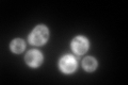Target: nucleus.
<instances>
[{"mask_svg": "<svg viewBox=\"0 0 128 85\" xmlns=\"http://www.w3.org/2000/svg\"><path fill=\"white\" fill-rule=\"evenodd\" d=\"M48 39V29L45 26H38L32 32L30 36V42L33 45H43Z\"/></svg>", "mask_w": 128, "mask_h": 85, "instance_id": "obj_1", "label": "nucleus"}, {"mask_svg": "<svg viewBox=\"0 0 128 85\" xmlns=\"http://www.w3.org/2000/svg\"><path fill=\"white\" fill-rule=\"evenodd\" d=\"M43 61V55L40 51L38 50H31L30 52H28L26 55V62L28 65H30L32 67H38L41 65Z\"/></svg>", "mask_w": 128, "mask_h": 85, "instance_id": "obj_4", "label": "nucleus"}, {"mask_svg": "<svg viewBox=\"0 0 128 85\" xmlns=\"http://www.w3.org/2000/svg\"><path fill=\"white\" fill-rule=\"evenodd\" d=\"M11 49L13 52H15V53H20V52L24 51V49H25V43H24L22 39H15L12 42L11 44Z\"/></svg>", "mask_w": 128, "mask_h": 85, "instance_id": "obj_6", "label": "nucleus"}, {"mask_svg": "<svg viewBox=\"0 0 128 85\" xmlns=\"http://www.w3.org/2000/svg\"><path fill=\"white\" fill-rule=\"evenodd\" d=\"M72 48L73 50L76 52L77 54H83L86 53L88 48H89V43H88V39L82 37V36H78L76 37L73 43H72Z\"/></svg>", "mask_w": 128, "mask_h": 85, "instance_id": "obj_2", "label": "nucleus"}, {"mask_svg": "<svg viewBox=\"0 0 128 85\" xmlns=\"http://www.w3.org/2000/svg\"><path fill=\"white\" fill-rule=\"evenodd\" d=\"M82 65H83V68H84L86 70L93 71V70H95V68L97 67V62H96V60L94 58H90L89 56V58L83 60Z\"/></svg>", "mask_w": 128, "mask_h": 85, "instance_id": "obj_5", "label": "nucleus"}, {"mask_svg": "<svg viewBox=\"0 0 128 85\" xmlns=\"http://www.w3.org/2000/svg\"><path fill=\"white\" fill-rule=\"evenodd\" d=\"M60 67H61V69L66 72V74H70V72H73L76 67H77V62H76V60L74 56L72 55H66L62 58V60L60 61Z\"/></svg>", "mask_w": 128, "mask_h": 85, "instance_id": "obj_3", "label": "nucleus"}]
</instances>
